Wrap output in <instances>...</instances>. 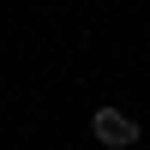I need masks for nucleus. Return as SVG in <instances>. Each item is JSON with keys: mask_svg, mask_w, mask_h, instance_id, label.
<instances>
[{"mask_svg": "<svg viewBox=\"0 0 150 150\" xmlns=\"http://www.w3.org/2000/svg\"><path fill=\"white\" fill-rule=\"evenodd\" d=\"M90 132H96V144H108V150H132V144H138V120L120 114V108H96V114H90Z\"/></svg>", "mask_w": 150, "mask_h": 150, "instance_id": "nucleus-1", "label": "nucleus"}]
</instances>
